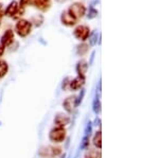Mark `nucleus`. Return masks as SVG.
Segmentation results:
<instances>
[{
	"label": "nucleus",
	"mask_w": 159,
	"mask_h": 158,
	"mask_svg": "<svg viewBox=\"0 0 159 158\" xmlns=\"http://www.w3.org/2000/svg\"><path fill=\"white\" fill-rule=\"evenodd\" d=\"M67 12L75 20H79L86 14V7L83 3H81V2H74V3H72L68 7Z\"/></svg>",
	"instance_id": "nucleus-1"
},
{
	"label": "nucleus",
	"mask_w": 159,
	"mask_h": 158,
	"mask_svg": "<svg viewBox=\"0 0 159 158\" xmlns=\"http://www.w3.org/2000/svg\"><path fill=\"white\" fill-rule=\"evenodd\" d=\"M31 29H32V24L25 19L18 20L16 25H15L16 33L20 37H27L31 33Z\"/></svg>",
	"instance_id": "nucleus-2"
},
{
	"label": "nucleus",
	"mask_w": 159,
	"mask_h": 158,
	"mask_svg": "<svg viewBox=\"0 0 159 158\" xmlns=\"http://www.w3.org/2000/svg\"><path fill=\"white\" fill-rule=\"evenodd\" d=\"M66 138V129L64 127L56 126L50 131L49 139L50 141L54 142V143H61Z\"/></svg>",
	"instance_id": "nucleus-3"
},
{
	"label": "nucleus",
	"mask_w": 159,
	"mask_h": 158,
	"mask_svg": "<svg viewBox=\"0 0 159 158\" xmlns=\"http://www.w3.org/2000/svg\"><path fill=\"white\" fill-rule=\"evenodd\" d=\"M90 34V30L87 25H78V27L74 29L73 31V35L76 39L81 40V42H85V40L88 39V36Z\"/></svg>",
	"instance_id": "nucleus-4"
},
{
	"label": "nucleus",
	"mask_w": 159,
	"mask_h": 158,
	"mask_svg": "<svg viewBox=\"0 0 159 158\" xmlns=\"http://www.w3.org/2000/svg\"><path fill=\"white\" fill-rule=\"evenodd\" d=\"M61 147H43L39 150V156L43 158H53L55 156H58L61 154Z\"/></svg>",
	"instance_id": "nucleus-5"
},
{
	"label": "nucleus",
	"mask_w": 159,
	"mask_h": 158,
	"mask_svg": "<svg viewBox=\"0 0 159 158\" xmlns=\"http://www.w3.org/2000/svg\"><path fill=\"white\" fill-rule=\"evenodd\" d=\"M63 107L67 113H72L73 109L76 107V97L70 96L68 98H66L65 101L63 102Z\"/></svg>",
	"instance_id": "nucleus-6"
},
{
	"label": "nucleus",
	"mask_w": 159,
	"mask_h": 158,
	"mask_svg": "<svg viewBox=\"0 0 159 158\" xmlns=\"http://www.w3.org/2000/svg\"><path fill=\"white\" fill-rule=\"evenodd\" d=\"M69 122H70V118H69V116L66 114L60 113L54 117V123H55V125L58 127L66 126L67 124H69Z\"/></svg>",
	"instance_id": "nucleus-7"
},
{
	"label": "nucleus",
	"mask_w": 159,
	"mask_h": 158,
	"mask_svg": "<svg viewBox=\"0 0 159 158\" xmlns=\"http://www.w3.org/2000/svg\"><path fill=\"white\" fill-rule=\"evenodd\" d=\"M85 84V76H80L78 75L75 79L73 80H70V83H69V89L71 90H79L84 86Z\"/></svg>",
	"instance_id": "nucleus-8"
},
{
	"label": "nucleus",
	"mask_w": 159,
	"mask_h": 158,
	"mask_svg": "<svg viewBox=\"0 0 159 158\" xmlns=\"http://www.w3.org/2000/svg\"><path fill=\"white\" fill-rule=\"evenodd\" d=\"M13 42H14V32H13L12 30H7V31L4 32V34L2 35L1 43H0V44L6 48V47L11 46Z\"/></svg>",
	"instance_id": "nucleus-9"
},
{
	"label": "nucleus",
	"mask_w": 159,
	"mask_h": 158,
	"mask_svg": "<svg viewBox=\"0 0 159 158\" xmlns=\"http://www.w3.org/2000/svg\"><path fill=\"white\" fill-rule=\"evenodd\" d=\"M61 24L67 25V27H72V25H76L78 20L74 19L67 11H64L61 15Z\"/></svg>",
	"instance_id": "nucleus-10"
},
{
	"label": "nucleus",
	"mask_w": 159,
	"mask_h": 158,
	"mask_svg": "<svg viewBox=\"0 0 159 158\" xmlns=\"http://www.w3.org/2000/svg\"><path fill=\"white\" fill-rule=\"evenodd\" d=\"M34 7L42 12H46L51 7V0H33Z\"/></svg>",
	"instance_id": "nucleus-11"
},
{
	"label": "nucleus",
	"mask_w": 159,
	"mask_h": 158,
	"mask_svg": "<svg viewBox=\"0 0 159 158\" xmlns=\"http://www.w3.org/2000/svg\"><path fill=\"white\" fill-rule=\"evenodd\" d=\"M19 11L18 7V2L17 1H12L11 3L7 6V7L6 9V12H4V15L9 17H15V14H17Z\"/></svg>",
	"instance_id": "nucleus-12"
},
{
	"label": "nucleus",
	"mask_w": 159,
	"mask_h": 158,
	"mask_svg": "<svg viewBox=\"0 0 159 158\" xmlns=\"http://www.w3.org/2000/svg\"><path fill=\"white\" fill-rule=\"evenodd\" d=\"M76 72L80 76H85L86 72H87V69H88V63L86 62L85 60H81L79 61L78 64H76Z\"/></svg>",
	"instance_id": "nucleus-13"
},
{
	"label": "nucleus",
	"mask_w": 159,
	"mask_h": 158,
	"mask_svg": "<svg viewBox=\"0 0 159 158\" xmlns=\"http://www.w3.org/2000/svg\"><path fill=\"white\" fill-rule=\"evenodd\" d=\"M92 111H93V113L98 116L100 114V111H101V101H100V93H97L96 95V98H94L93 100V104H92Z\"/></svg>",
	"instance_id": "nucleus-14"
},
{
	"label": "nucleus",
	"mask_w": 159,
	"mask_h": 158,
	"mask_svg": "<svg viewBox=\"0 0 159 158\" xmlns=\"http://www.w3.org/2000/svg\"><path fill=\"white\" fill-rule=\"evenodd\" d=\"M99 33L94 30V31H92L90 34H89L88 36V39H89V45L91 46V47H93V46L97 45V43H98V37H99Z\"/></svg>",
	"instance_id": "nucleus-15"
},
{
	"label": "nucleus",
	"mask_w": 159,
	"mask_h": 158,
	"mask_svg": "<svg viewBox=\"0 0 159 158\" xmlns=\"http://www.w3.org/2000/svg\"><path fill=\"white\" fill-rule=\"evenodd\" d=\"M9 71V65L6 61H0V78H3Z\"/></svg>",
	"instance_id": "nucleus-16"
},
{
	"label": "nucleus",
	"mask_w": 159,
	"mask_h": 158,
	"mask_svg": "<svg viewBox=\"0 0 159 158\" xmlns=\"http://www.w3.org/2000/svg\"><path fill=\"white\" fill-rule=\"evenodd\" d=\"M101 140H102V134H101V132L99 131V132H97V133H96V135H94V138H93V144H94V147H98L99 150L102 147Z\"/></svg>",
	"instance_id": "nucleus-17"
},
{
	"label": "nucleus",
	"mask_w": 159,
	"mask_h": 158,
	"mask_svg": "<svg viewBox=\"0 0 159 158\" xmlns=\"http://www.w3.org/2000/svg\"><path fill=\"white\" fill-rule=\"evenodd\" d=\"M87 51H88V45L85 44V43L79 45L76 47V53H78V55H84L85 53H87Z\"/></svg>",
	"instance_id": "nucleus-18"
},
{
	"label": "nucleus",
	"mask_w": 159,
	"mask_h": 158,
	"mask_svg": "<svg viewBox=\"0 0 159 158\" xmlns=\"http://www.w3.org/2000/svg\"><path fill=\"white\" fill-rule=\"evenodd\" d=\"M98 14H99L98 10L94 9V7L90 6V7H89L88 13H87V18H88V19H93V18H96V17L98 16Z\"/></svg>",
	"instance_id": "nucleus-19"
},
{
	"label": "nucleus",
	"mask_w": 159,
	"mask_h": 158,
	"mask_svg": "<svg viewBox=\"0 0 159 158\" xmlns=\"http://www.w3.org/2000/svg\"><path fill=\"white\" fill-rule=\"evenodd\" d=\"M32 22H35V25L36 27H39L42 25V24L43 22V15H36L32 18Z\"/></svg>",
	"instance_id": "nucleus-20"
},
{
	"label": "nucleus",
	"mask_w": 159,
	"mask_h": 158,
	"mask_svg": "<svg viewBox=\"0 0 159 158\" xmlns=\"http://www.w3.org/2000/svg\"><path fill=\"white\" fill-rule=\"evenodd\" d=\"M84 96H85V89L82 88V89H81V93H80V95H79V97L76 98V106L81 104V102L83 101Z\"/></svg>",
	"instance_id": "nucleus-21"
},
{
	"label": "nucleus",
	"mask_w": 159,
	"mask_h": 158,
	"mask_svg": "<svg viewBox=\"0 0 159 158\" xmlns=\"http://www.w3.org/2000/svg\"><path fill=\"white\" fill-rule=\"evenodd\" d=\"M69 81H70V79L66 78L65 80H64V82H63V89H65V90L69 89V83H70Z\"/></svg>",
	"instance_id": "nucleus-22"
},
{
	"label": "nucleus",
	"mask_w": 159,
	"mask_h": 158,
	"mask_svg": "<svg viewBox=\"0 0 159 158\" xmlns=\"http://www.w3.org/2000/svg\"><path fill=\"white\" fill-rule=\"evenodd\" d=\"M94 55H96V51H93V52L91 53L90 61H89V65H92V63H93V60H94Z\"/></svg>",
	"instance_id": "nucleus-23"
},
{
	"label": "nucleus",
	"mask_w": 159,
	"mask_h": 158,
	"mask_svg": "<svg viewBox=\"0 0 159 158\" xmlns=\"http://www.w3.org/2000/svg\"><path fill=\"white\" fill-rule=\"evenodd\" d=\"M3 53H4V47L0 44V57L2 56V54H3Z\"/></svg>",
	"instance_id": "nucleus-24"
},
{
	"label": "nucleus",
	"mask_w": 159,
	"mask_h": 158,
	"mask_svg": "<svg viewBox=\"0 0 159 158\" xmlns=\"http://www.w3.org/2000/svg\"><path fill=\"white\" fill-rule=\"evenodd\" d=\"M1 11H2V3H0V14H1Z\"/></svg>",
	"instance_id": "nucleus-25"
},
{
	"label": "nucleus",
	"mask_w": 159,
	"mask_h": 158,
	"mask_svg": "<svg viewBox=\"0 0 159 158\" xmlns=\"http://www.w3.org/2000/svg\"><path fill=\"white\" fill-rule=\"evenodd\" d=\"M56 1H58V2H64V1H66V0H56Z\"/></svg>",
	"instance_id": "nucleus-26"
},
{
	"label": "nucleus",
	"mask_w": 159,
	"mask_h": 158,
	"mask_svg": "<svg viewBox=\"0 0 159 158\" xmlns=\"http://www.w3.org/2000/svg\"><path fill=\"white\" fill-rule=\"evenodd\" d=\"M61 158H66V155H65V154H64V155H61Z\"/></svg>",
	"instance_id": "nucleus-27"
}]
</instances>
